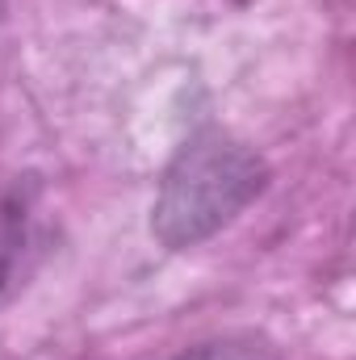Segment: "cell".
I'll return each mask as SVG.
<instances>
[{
	"mask_svg": "<svg viewBox=\"0 0 356 360\" xmlns=\"http://www.w3.org/2000/svg\"><path fill=\"white\" fill-rule=\"evenodd\" d=\"M268 184V164L239 139L205 126L189 134L155 193L151 231L164 248L189 252L231 226Z\"/></svg>",
	"mask_w": 356,
	"mask_h": 360,
	"instance_id": "1",
	"label": "cell"
},
{
	"mask_svg": "<svg viewBox=\"0 0 356 360\" xmlns=\"http://www.w3.org/2000/svg\"><path fill=\"white\" fill-rule=\"evenodd\" d=\"M34 201H38L34 176L0 180V297L21 269V256L34 231Z\"/></svg>",
	"mask_w": 356,
	"mask_h": 360,
	"instance_id": "2",
	"label": "cell"
},
{
	"mask_svg": "<svg viewBox=\"0 0 356 360\" xmlns=\"http://www.w3.org/2000/svg\"><path fill=\"white\" fill-rule=\"evenodd\" d=\"M172 360H281V352H276V344L268 335L227 331V335H214V340H201V344L184 348Z\"/></svg>",
	"mask_w": 356,
	"mask_h": 360,
	"instance_id": "3",
	"label": "cell"
},
{
	"mask_svg": "<svg viewBox=\"0 0 356 360\" xmlns=\"http://www.w3.org/2000/svg\"><path fill=\"white\" fill-rule=\"evenodd\" d=\"M0 17H4V0H0Z\"/></svg>",
	"mask_w": 356,
	"mask_h": 360,
	"instance_id": "4",
	"label": "cell"
}]
</instances>
